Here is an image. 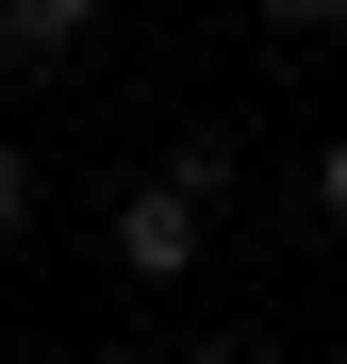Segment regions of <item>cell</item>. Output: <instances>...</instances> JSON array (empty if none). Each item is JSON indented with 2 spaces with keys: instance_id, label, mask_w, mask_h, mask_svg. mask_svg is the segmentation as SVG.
Wrapping results in <instances>:
<instances>
[{
  "instance_id": "obj_5",
  "label": "cell",
  "mask_w": 347,
  "mask_h": 364,
  "mask_svg": "<svg viewBox=\"0 0 347 364\" xmlns=\"http://www.w3.org/2000/svg\"><path fill=\"white\" fill-rule=\"evenodd\" d=\"M265 33H298V50H314V33H347V0H265Z\"/></svg>"
},
{
  "instance_id": "obj_1",
  "label": "cell",
  "mask_w": 347,
  "mask_h": 364,
  "mask_svg": "<svg viewBox=\"0 0 347 364\" xmlns=\"http://www.w3.org/2000/svg\"><path fill=\"white\" fill-rule=\"evenodd\" d=\"M99 249H116V282H199V249H215V199L149 166L133 199H116V232H99Z\"/></svg>"
},
{
  "instance_id": "obj_4",
  "label": "cell",
  "mask_w": 347,
  "mask_h": 364,
  "mask_svg": "<svg viewBox=\"0 0 347 364\" xmlns=\"http://www.w3.org/2000/svg\"><path fill=\"white\" fill-rule=\"evenodd\" d=\"M17 232H33V149L0 133V249H17Z\"/></svg>"
},
{
  "instance_id": "obj_2",
  "label": "cell",
  "mask_w": 347,
  "mask_h": 364,
  "mask_svg": "<svg viewBox=\"0 0 347 364\" xmlns=\"http://www.w3.org/2000/svg\"><path fill=\"white\" fill-rule=\"evenodd\" d=\"M99 33V0H0V67H67Z\"/></svg>"
},
{
  "instance_id": "obj_3",
  "label": "cell",
  "mask_w": 347,
  "mask_h": 364,
  "mask_svg": "<svg viewBox=\"0 0 347 364\" xmlns=\"http://www.w3.org/2000/svg\"><path fill=\"white\" fill-rule=\"evenodd\" d=\"M298 215H314V232H347V133L314 149V182H298Z\"/></svg>"
}]
</instances>
